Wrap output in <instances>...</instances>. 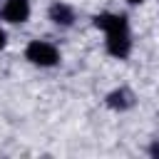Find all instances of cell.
<instances>
[{
	"mask_svg": "<svg viewBox=\"0 0 159 159\" xmlns=\"http://www.w3.org/2000/svg\"><path fill=\"white\" fill-rule=\"evenodd\" d=\"M5 42H7V35H5V30H2V27H0V50H2V47H5Z\"/></svg>",
	"mask_w": 159,
	"mask_h": 159,
	"instance_id": "obj_7",
	"label": "cell"
},
{
	"mask_svg": "<svg viewBox=\"0 0 159 159\" xmlns=\"http://www.w3.org/2000/svg\"><path fill=\"white\" fill-rule=\"evenodd\" d=\"M0 15L10 25H22L30 17V0H5L0 7Z\"/></svg>",
	"mask_w": 159,
	"mask_h": 159,
	"instance_id": "obj_3",
	"label": "cell"
},
{
	"mask_svg": "<svg viewBox=\"0 0 159 159\" xmlns=\"http://www.w3.org/2000/svg\"><path fill=\"white\" fill-rule=\"evenodd\" d=\"M149 154H152V157H159V142H154V144L149 147Z\"/></svg>",
	"mask_w": 159,
	"mask_h": 159,
	"instance_id": "obj_6",
	"label": "cell"
},
{
	"mask_svg": "<svg viewBox=\"0 0 159 159\" xmlns=\"http://www.w3.org/2000/svg\"><path fill=\"white\" fill-rule=\"evenodd\" d=\"M94 27L104 32V45L107 52L117 60H127L132 52V32H129V20L122 12H99L94 15Z\"/></svg>",
	"mask_w": 159,
	"mask_h": 159,
	"instance_id": "obj_1",
	"label": "cell"
},
{
	"mask_svg": "<svg viewBox=\"0 0 159 159\" xmlns=\"http://www.w3.org/2000/svg\"><path fill=\"white\" fill-rule=\"evenodd\" d=\"M47 15H50L52 25H57V27H72L75 25V10L67 2H52Z\"/></svg>",
	"mask_w": 159,
	"mask_h": 159,
	"instance_id": "obj_4",
	"label": "cell"
},
{
	"mask_svg": "<svg viewBox=\"0 0 159 159\" xmlns=\"http://www.w3.org/2000/svg\"><path fill=\"white\" fill-rule=\"evenodd\" d=\"M132 104H134V94H132V89H127V87L112 89V92L107 94V107H112V109L124 112V109H129Z\"/></svg>",
	"mask_w": 159,
	"mask_h": 159,
	"instance_id": "obj_5",
	"label": "cell"
},
{
	"mask_svg": "<svg viewBox=\"0 0 159 159\" xmlns=\"http://www.w3.org/2000/svg\"><path fill=\"white\" fill-rule=\"evenodd\" d=\"M25 60L35 67H55L60 62V50L47 40H32L25 47Z\"/></svg>",
	"mask_w": 159,
	"mask_h": 159,
	"instance_id": "obj_2",
	"label": "cell"
},
{
	"mask_svg": "<svg viewBox=\"0 0 159 159\" xmlns=\"http://www.w3.org/2000/svg\"><path fill=\"white\" fill-rule=\"evenodd\" d=\"M127 2H129V5H142L144 0H127Z\"/></svg>",
	"mask_w": 159,
	"mask_h": 159,
	"instance_id": "obj_8",
	"label": "cell"
}]
</instances>
